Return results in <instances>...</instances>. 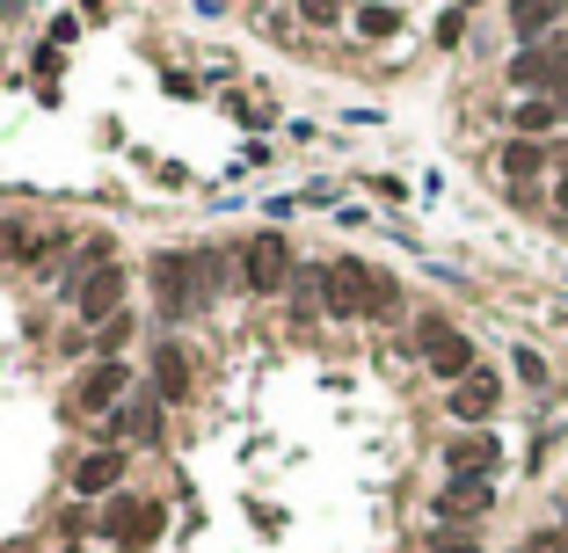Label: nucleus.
Listing matches in <instances>:
<instances>
[{
  "instance_id": "obj_1",
  "label": "nucleus",
  "mask_w": 568,
  "mask_h": 553,
  "mask_svg": "<svg viewBox=\"0 0 568 553\" xmlns=\"http://www.w3.org/2000/svg\"><path fill=\"white\" fill-rule=\"evenodd\" d=\"M314 285H321V306L343 313V321H350V313H394V299H401V291L387 285L379 269H365L357 255H336V263L314 277Z\"/></svg>"
},
{
  "instance_id": "obj_2",
  "label": "nucleus",
  "mask_w": 568,
  "mask_h": 553,
  "mask_svg": "<svg viewBox=\"0 0 568 553\" xmlns=\"http://www.w3.org/2000/svg\"><path fill=\"white\" fill-rule=\"evenodd\" d=\"M241 285L255 299H270V291L292 285V241L285 234H248L241 241Z\"/></svg>"
},
{
  "instance_id": "obj_3",
  "label": "nucleus",
  "mask_w": 568,
  "mask_h": 553,
  "mask_svg": "<svg viewBox=\"0 0 568 553\" xmlns=\"http://www.w3.org/2000/svg\"><path fill=\"white\" fill-rule=\"evenodd\" d=\"M416 350H422V364H430L438 379H452V386L467 379V372H481V364H474V342L459 336L452 321H438V313H430V321L416 328Z\"/></svg>"
},
{
  "instance_id": "obj_4",
  "label": "nucleus",
  "mask_w": 568,
  "mask_h": 553,
  "mask_svg": "<svg viewBox=\"0 0 568 553\" xmlns=\"http://www.w3.org/2000/svg\"><path fill=\"white\" fill-rule=\"evenodd\" d=\"M124 401H131V364H117V357L96 364V372L74 386V415H88V423H110Z\"/></svg>"
},
{
  "instance_id": "obj_5",
  "label": "nucleus",
  "mask_w": 568,
  "mask_h": 553,
  "mask_svg": "<svg viewBox=\"0 0 568 553\" xmlns=\"http://www.w3.org/2000/svg\"><path fill=\"white\" fill-rule=\"evenodd\" d=\"M124 291H131V277H124L117 263L96 269V277H80V285H74V321H80V328H102V321H117Z\"/></svg>"
},
{
  "instance_id": "obj_6",
  "label": "nucleus",
  "mask_w": 568,
  "mask_h": 553,
  "mask_svg": "<svg viewBox=\"0 0 568 553\" xmlns=\"http://www.w3.org/2000/svg\"><path fill=\"white\" fill-rule=\"evenodd\" d=\"M153 299H161V313H182V306H198L204 285H198V255H153Z\"/></svg>"
},
{
  "instance_id": "obj_7",
  "label": "nucleus",
  "mask_w": 568,
  "mask_h": 553,
  "mask_svg": "<svg viewBox=\"0 0 568 553\" xmlns=\"http://www.w3.org/2000/svg\"><path fill=\"white\" fill-rule=\"evenodd\" d=\"M489 503H495V488L489 481H467V474H452L445 488H438V517H445V525H474V517H489Z\"/></svg>"
},
{
  "instance_id": "obj_8",
  "label": "nucleus",
  "mask_w": 568,
  "mask_h": 553,
  "mask_svg": "<svg viewBox=\"0 0 568 553\" xmlns=\"http://www.w3.org/2000/svg\"><path fill=\"white\" fill-rule=\"evenodd\" d=\"M102 437H110V444H117V437H131V444H153V437H161V393H131V401H124V409L102 423Z\"/></svg>"
},
{
  "instance_id": "obj_9",
  "label": "nucleus",
  "mask_w": 568,
  "mask_h": 553,
  "mask_svg": "<svg viewBox=\"0 0 568 553\" xmlns=\"http://www.w3.org/2000/svg\"><path fill=\"white\" fill-rule=\"evenodd\" d=\"M445 466L452 474H467V481H489L495 466H503V444H495L489 430H467V437H452L445 444Z\"/></svg>"
},
{
  "instance_id": "obj_10",
  "label": "nucleus",
  "mask_w": 568,
  "mask_h": 553,
  "mask_svg": "<svg viewBox=\"0 0 568 553\" xmlns=\"http://www.w3.org/2000/svg\"><path fill=\"white\" fill-rule=\"evenodd\" d=\"M102 531H110L117 546H147L153 531H161V510H153V503H124V495H117V503L102 510Z\"/></svg>"
},
{
  "instance_id": "obj_11",
  "label": "nucleus",
  "mask_w": 568,
  "mask_h": 553,
  "mask_svg": "<svg viewBox=\"0 0 568 553\" xmlns=\"http://www.w3.org/2000/svg\"><path fill=\"white\" fill-rule=\"evenodd\" d=\"M495 401H503V379H495V372H467V379L452 386V415H459V423H481Z\"/></svg>"
},
{
  "instance_id": "obj_12",
  "label": "nucleus",
  "mask_w": 568,
  "mask_h": 553,
  "mask_svg": "<svg viewBox=\"0 0 568 553\" xmlns=\"http://www.w3.org/2000/svg\"><path fill=\"white\" fill-rule=\"evenodd\" d=\"M153 393L161 401H190V350L182 342H161L153 350Z\"/></svg>"
},
{
  "instance_id": "obj_13",
  "label": "nucleus",
  "mask_w": 568,
  "mask_h": 553,
  "mask_svg": "<svg viewBox=\"0 0 568 553\" xmlns=\"http://www.w3.org/2000/svg\"><path fill=\"white\" fill-rule=\"evenodd\" d=\"M117 474H124V452H117V444H102V452H88L74 466V495H110Z\"/></svg>"
},
{
  "instance_id": "obj_14",
  "label": "nucleus",
  "mask_w": 568,
  "mask_h": 553,
  "mask_svg": "<svg viewBox=\"0 0 568 553\" xmlns=\"http://www.w3.org/2000/svg\"><path fill=\"white\" fill-rule=\"evenodd\" d=\"M51 241H66V234H29L23 218H0V263H37V255H51Z\"/></svg>"
},
{
  "instance_id": "obj_15",
  "label": "nucleus",
  "mask_w": 568,
  "mask_h": 553,
  "mask_svg": "<svg viewBox=\"0 0 568 553\" xmlns=\"http://www.w3.org/2000/svg\"><path fill=\"white\" fill-rule=\"evenodd\" d=\"M554 59H568V45H554V51H518V59H510V88H546V80H554Z\"/></svg>"
},
{
  "instance_id": "obj_16",
  "label": "nucleus",
  "mask_w": 568,
  "mask_h": 553,
  "mask_svg": "<svg viewBox=\"0 0 568 553\" xmlns=\"http://www.w3.org/2000/svg\"><path fill=\"white\" fill-rule=\"evenodd\" d=\"M554 124H561V102L532 96V102H518V117H510V131H518V139H532V146H540L546 131H554Z\"/></svg>"
},
{
  "instance_id": "obj_17",
  "label": "nucleus",
  "mask_w": 568,
  "mask_h": 553,
  "mask_svg": "<svg viewBox=\"0 0 568 553\" xmlns=\"http://www.w3.org/2000/svg\"><path fill=\"white\" fill-rule=\"evenodd\" d=\"M554 15H561V0H510V29H518V37L554 29Z\"/></svg>"
},
{
  "instance_id": "obj_18",
  "label": "nucleus",
  "mask_w": 568,
  "mask_h": 553,
  "mask_svg": "<svg viewBox=\"0 0 568 553\" xmlns=\"http://www.w3.org/2000/svg\"><path fill=\"white\" fill-rule=\"evenodd\" d=\"M546 168V153L532 139H518V146H503V175H510V183H532V175Z\"/></svg>"
},
{
  "instance_id": "obj_19",
  "label": "nucleus",
  "mask_w": 568,
  "mask_h": 553,
  "mask_svg": "<svg viewBox=\"0 0 568 553\" xmlns=\"http://www.w3.org/2000/svg\"><path fill=\"white\" fill-rule=\"evenodd\" d=\"M357 29H365V37H394L401 8H357Z\"/></svg>"
},
{
  "instance_id": "obj_20",
  "label": "nucleus",
  "mask_w": 568,
  "mask_h": 553,
  "mask_svg": "<svg viewBox=\"0 0 568 553\" xmlns=\"http://www.w3.org/2000/svg\"><path fill=\"white\" fill-rule=\"evenodd\" d=\"M518 553H568V531H561V525H540V531H532V539H525Z\"/></svg>"
},
{
  "instance_id": "obj_21",
  "label": "nucleus",
  "mask_w": 568,
  "mask_h": 553,
  "mask_svg": "<svg viewBox=\"0 0 568 553\" xmlns=\"http://www.w3.org/2000/svg\"><path fill=\"white\" fill-rule=\"evenodd\" d=\"M299 15L321 29V23H336V15H343V0H299Z\"/></svg>"
},
{
  "instance_id": "obj_22",
  "label": "nucleus",
  "mask_w": 568,
  "mask_h": 553,
  "mask_svg": "<svg viewBox=\"0 0 568 553\" xmlns=\"http://www.w3.org/2000/svg\"><path fill=\"white\" fill-rule=\"evenodd\" d=\"M430 553H481V546H474L467 531H445V539H438V546H430Z\"/></svg>"
},
{
  "instance_id": "obj_23",
  "label": "nucleus",
  "mask_w": 568,
  "mask_h": 553,
  "mask_svg": "<svg viewBox=\"0 0 568 553\" xmlns=\"http://www.w3.org/2000/svg\"><path fill=\"white\" fill-rule=\"evenodd\" d=\"M554 102H561V117H568V73H561V96H554Z\"/></svg>"
},
{
  "instance_id": "obj_24",
  "label": "nucleus",
  "mask_w": 568,
  "mask_h": 553,
  "mask_svg": "<svg viewBox=\"0 0 568 553\" xmlns=\"http://www.w3.org/2000/svg\"><path fill=\"white\" fill-rule=\"evenodd\" d=\"M554 204H561V212H568V183H561V197H554Z\"/></svg>"
}]
</instances>
